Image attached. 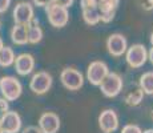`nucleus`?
Wrapping results in <instances>:
<instances>
[{
  "label": "nucleus",
  "instance_id": "nucleus-15",
  "mask_svg": "<svg viewBox=\"0 0 153 133\" xmlns=\"http://www.w3.org/2000/svg\"><path fill=\"white\" fill-rule=\"evenodd\" d=\"M27 33H28V44H39L44 37L43 28L40 27L39 20L33 19L27 24Z\"/></svg>",
  "mask_w": 153,
  "mask_h": 133
},
{
  "label": "nucleus",
  "instance_id": "nucleus-9",
  "mask_svg": "<svg viewBox=\"0 0 153 133\" xmlns=\"http://www.w3.org/2000/svg\"><path fill=\"white\" fill-rule=\"evenodd\" d=\"M119 114L114 109H104L99 114V126L102 133H113L119 129Z\"/></svg>",
  "mask_w": 153,
  "mask_h": 133
},
{
  "label": "nucleus",
  "instance_id": "nucleus-25",
  "mask_svg": "<svg viewBox=\"0 0 153 133\" xmlns=\"http://www.w3.org/2000/svg\"><path fill=\"white\" fill-rule=\"evenodd\" d=\"M10 109V104H8V100H5L4 97H0V114L7 112Z\"/></svg>",
  "mask_w": 153,
  "mask_h": 133
},
{
  "label": "nucleus",
  "instance_id": "nucleus-33",
  "mask_svg": "<svg viewBox=\"0 0 153 133\" xmlns=\"http://www.w3.org/2000/svg\"><path fill=\"white\" fill-rule=\"evenodd\" d=\"M0 133H4L3 132V129H1V125H0Z\"/></svg>",
  "mask_w": 153,
  "mask_h": 133
},
{
  "label": "nucleus",
  "instance_id": "nucleus-4",
  "mask_svg": "<svg viewBox=\"0 0 153 133\" xmlns=\"http://www.w3.org/2000/svg\"><path fill=\"white\" fill-rule=\"evenodd\" d=\"M124 55L126 64L133 69L144 67V64L148 61V49L144 44H133L128 47Z\"/></svg>",
  "mask_w": 153,
  "mask_h": 133
},
{
  "label": "nucleus",
  "instance_id": "nucleus-8",
  "mask_svg": "<svg viewBox=\"0 0 153 133\" xmlns=\"http://www.w3.org/2000/svg\"><path fill=\"white\" fill-rule=\"evenodd\" d=\"M0 125L4 133H19L22 131L23 121L16 111H10L0 114Z\"/></svg>",
  "mask_w": 153,
  "mask_h": 133
},
{
  "label": "nucleus",
  "instance_id": "nucleus-18",
  "mask_svg": "<svg viewBox=\"0 0 153 133\" xmlns=\"http://www.w3.org/2000/svg\"><path fill=\"white\" fill-rule=\"evenodd\" d=\"M15 57H16V55H15L13 49L11 47L3 45V48L0 49V67L8 68V67L13 65Z\"/></svg>",
  "mask_w": 153,
  "mask_h": 133
},
{
  "label": "nucleus",
  "instance_id": "nucleus-16",
  "mask_svg": "<svg viewBox=\"0 0 153 133\" xmlns=\"http://www.w3.org/2000/svg\"><path fill=\"white\" fill-rule=\"evenodd\" d=\"M11 40L16 45H27L28 44V33L27 24H15L11 29Z\"/></svg>",
  "mask_w": 153,
  "mask_h": 133
},
{
  "label": "nucleus",
  "instance_id": "nucleus-24",
  "mask_svg": "<svg viewBox=\"0 0 153 133\" xmlns=\"http://www.w3.org/2000/svg\"><path fill=\"white\" fill-rule=\"evenodd\" d=\"M11 1H12V0H0V15L7 12L11 5Z\"/></svg>",
  "mask_w": 153,
  "mask_h": 133
},
{
  "label": "nucleus",
  "instance_id": "nucleus-1",
  "mask_svg": "<svg viewBox=\"0 0 153 133\" xmlns=\"http://www.w3.org/2000/svg\"><path fill=\"white\" fill-rule=\"evenodd\" d=\"M45 15L48 23L55 28H64L69 22V12L68 8L63 7V5L56 4L55 1H52L51 4L45 5Z\"/></svg>",
  "mask_w": 153,
  "mask_h": 133
},
{
  "label": "nucleus",
  "instance_id": "nucleus-28",
  "mask_svg": "<svg viewBox=\"0 0 153 133\" xmlns=\"http://www.w3.org/2000/svg\"><path fill=\"white\" fill-rule=\"evenodd\" d=\"M143 8L145 11H152L153 10V0H145L143 4Z\"/></svg>",
  "mask_w": 153,
  "mask_h": 133
},
{
  "label": "nucleus",
  "instance_id": "nucleus-6",
  "mask_svg": "<svg viewBox=\"0 0 153 133\" xmlns=\"http://www.w3.org/2000/svg\"><path fill=\"white\" fill-rule=\"evenodd\" d=\"M53 84V79H52L51 73L47 71H39L32 76L31 81H29V89L35 94H45L52 88Z\"/></svg>",
  "mask_w": 153,
  "mask_h": 133
},
{
  "label": "nucleus",
  "instance_id": "nucleus-19",
  "mask_svg": "<svg viewBox=\"0 0 153 133\" xmlns=\"http://www.w3.org/2000/svg\"><path fill=\"white\" fill-rule=\"evenodd\" d=\"M83 11V20L87 25H96L100 23V12L97 7L95 8H87Z\"/></svg>",
  "mask_w": 153,
  "mask_h": 133
},
{
  "label": "nucleus",
  "instance_id": "nucleus-7",
  "mask_svg": "<svg viewBox=\"0 0 153 133\" xmlns=\"http://www.w3.org/2000/svg\"><path fill=\"white\" fill-rule=\"evenodd\" d=\"M108 73H109V68H108L107 63H105V61H101V60H95L88 65L87 80L89 81L91 85L99 87Z\"/></svg>",
  "mask_w": 153,
  "mask_h": 133
},
{
  "label": "nucleus",
  "instance_id": "nucleus-32",
  "mask_svg": "<svg viewBox=\"0 0 153 133\" xmlns=\"http://www.w3.org/2000/svg\"><path fill=\"white\" fill-rule=\"evenodd\" d=\"M3 45H4V43H3L1 37H0V49H1V48H3Z\"/></svg>",
  "mask_w": 153,
  "mask_h": 133
},
{
  "label": "nucleus",
  "instance_id": "nucleus-22",
  "mask_svg": "<svg viewBox=\"0 0 153 133\" xmlns=\"http://www.w3.org/2000/svg\"><path fill=\"white\" fill-rule=\"evenodd\" d=\"M80 7H81V10L95 8V7H97V0H80Z\"/></svg>",
  "mask_w": 153,
  "mask_h": 133
},
{
  "label": "nucleus",
  "instance_id": "nucleus-23",
  "mask_svg": "<svg viewBox=\"0 0 153 133\" xmlns=\"http://www.w3.org/2000/svg\"><path fill=\"white\" fill-rule=\"evenodd\" d=\"M19 133H43V132L40 131L39 126H36V125H28L27 128L22 129Z\"/></svg>",
  "mask_w": 153,
  "mask_h": 133
},
{
  "label": "nucleus",
  "instance_id": "nucleus-31",
  "mask_svg": "<svg viewBox=\"0 0 153 133\" xmlns=\"http://www.w3.org/2000/svg\"><path fill=\"white\" fill-rule=\"evenodd\" d=\"M143 133H153V128H149V129H146V131H144Z\"/></svg>",
  "mask_w": 153,
  "mask_h": 133
},
{
  "label": "nucleus",
  "instance_id": "nucleus-5",
  "mask_svg": "<svg viewBox=\"0 0 153 133\" xmlns=\"http://www.w3.org/2000/svg\"><path fill=\"white\" fill-rule=\"evenodd\" d=\"M60 81L68 91H79L84 85V76L79 69L68 67L61 71Z\"/></svg>",
  "mask_w": 153,
  "mask_h": 133
},
{
  "label": "nucleus",
  "instance_id": "nucleus-2",
  "mask_svg": "<svg viewBox=\"0 0 153 133\" xmlns=\"http://www.w3.org/2000/svg\"><path fill=\"white\" fill-rule=\"evenodd\" d=\"M0 93L8 101H16L23 93V85L15 76L0 77Z\"/></svg>",
  "mask_w": 153,
  "mask_h": 133
},
{
  "label": "nucleus",
  "instance_id": "nucleus-30",
  "mask_svg": "<svg viewBox=\"0 0 153 133\" xmlns=\"http://www.w3.org/2000/svg\"><path fill=\"white\" fill-rule=\"evenodd\" d=\"M149 43H151V45L153 47V32L151 33V37H149Z\"/></svg>",
  "mask_w": 153,
  "mask_h": 133
},
{
  "label": "nucleus",
  "instance_id": "nucleus-17",
  "mask_svg": "<svg viewBox=\"0 0 153 133\" xmlns=\"http://www.w3.org/2000/svg\"><path fill=\"white\" fill-rule=\"evenodd\" d=\"M139 85L141 89H143L144 94L152 96L153 94V71H148V72L143 73L140 76Z\"/></svg>",
  "mask_w": 153,
  "mask_h": 133
},
{
  "label": "nucleus",
  "instance_id": "nucleus-14",
  "mask_svg": "<svg viewBox=\"0 0 153 133\" xmlns=\"http://www.w3.org/2000/svg\"><path fill=\"white\" fill-rule=\"evenodd\" d=\"M120 0H97V10L100 12V22L111 23L114 19Z\"/></svg>",
  "mask_w": 153,
  "mask_h": 133
},
{
  "label": "nucleus",
  "instance_id": "nucleus-3",
  "mask_svg": "<svg viewBox=\"0 0 153 133\" xmlns=\"http://www.w3.org/2000/svg\"><path fill=\"white\" fill-rule=\"evenodd\" d=\"M99 87L101 93L105 97L113 99V97L119 96L121 93L123 87H124V81H123V77L117 72H109Z\"/></svg>",
  "mask_w": 153,
  "mask_h": 133
},
{
  "label": "nucleus",
  "instance_id": "nucleus-29",
  "mask_svg": "<svg viewBox=\"0 0 153 133\" xmlns=\"http://www.w3.org/2000/svg\"><path fill=\"white\" fill-rule=\"evenodd\" d=\"M148 60L151 61V64L153 65V47L148 51Z\"/></svg>",
  "mask_w": 153,
  "mask_h": 133
},
{
  "label": "nucleus",
  "instance_id": "nucleus-34",
  "mask_svg": "<svg viewBox=\"0 0 153 133\" xmlns=\"http://www.w3.org/2000/svg\"><path fill=\"white\" fill-rule=\"evenodd\" d=\"M0 29H1V22H0Z\"/></svg>",
  "mask_w": 153,
  "mask_h": 133
},
{
  "label": "nucleus",
  "instance_id": "nucleus-11",
  "mask_svg": "<svg viewBox=\"0 0 153 133\" xmlns=\"http://www.w3.org/2000/svg\"><path fill=\"white\" fill-rule=\"evenodd\" d=\"M12 17L15 24H28L35 17L33 5L29 1H19L13 7Z\"/></svg>",
  "mask_w": 153,
  "mask_h": 133
},
{
  "label": "nucleus",
  "instance_id": "nucleus-26",
  "mask_svg": "<svg viewBox=\"0 0 153 133\" xmlns=\"http://www.w3.org/2000/svg\"><path fill=\"white\" fill-rule=\"evenodd\" d=\"M52 1H53V0H32V4L36 5V7H42V8H44L45 5L51 4Z\"/></svg>",
  "mask_w": 153,
  "mask_h": 133
},
{
  "label": "nucleus",
  "instance_id": "nucleus-20",
  "mask_svg": "<svg viewBox=\"0 0 153 133\" xmlns=\"http://www.w3.org/2000/svg\"><path fill=\"white\" fill-rule=\"evenodd\" d=\"M143 100H144V92L140 87L136 88V89H133V91H131V92L125 96V103L129 106L140 105L141 103H143Z\"/></svg>",
  "mask_w": 153,
  "mask_h": 133
},
{
  "label": "nucleus",
  "instance_id": "nucleus-21",
  "mask_svg": "<svg viewBox=\"0 0 153 133\" xmlns=\"http://www.w3.org/2000/svg\"><path fill=\"white\" fill-rule=\"evenodd\" d=\"M121 133H143V129L136 124H128L121 129Z\"/></svg>",
  "mask_w": 153,
  "mask_h": 133
},
{
  "label": "nucleus",
  "instance_id": "nucleus-27",
  "mask_svg": "<svg viewBox=\"0 0 153 133\" xmlns=\"http://www.w3.org/2000/svg\"><path fill=\"white\" fill-rule=\"evenodd\" d=\"M53 1L59 5H63V7H65V8H69V7L73 5L75 0H53Z\"/></svg>",
  "mask_w": 153,
  "mask_h": 133
},
{
  "label": "nucleus",
  "instance_id": "nucleus-12",
  "mask_svg": "<svg viewBox=\"0 0 153 133\" xmlns=\"http://www.w3.org/2000/svg\"><path fill=\"white\" fill-rule=\"evenodd\" d=\"M60 125V117L55 112H44L39 117V123H37V126L43 133H57Z\"/></svg>",
  "mask_w": 153,
  "mask_h": 133
},
{
  "label": "nucleus",
  "instance_id": "nucleus-10",
  "mask_svg": "<svg viewBox=\"0 0 153 133\" xmlns=\"http://www.w3.org/2000/svg\"><path fill=\"white\" fill-rule=\"evenodd\" d=\"M107 51L113 57H121L128 48V41L123 33H112L107 39Z\"/></svg>",
  "mask_w": 153,
  "mask_h": 133
},
{
  "label": "nucleus",
  "instance_id": "nucleus-13",
  "mask_svg": "<svg viewBox=\"0 0 153 133\" xmlns=\"http://www.w3.org/2000/svg\"><path fill=\"white\" fill-rule=\"evenodd\" d=\"M13 67L19 76H28L35 69V57L31 53H20L15 57Z\"/></svg>",
  "mask_w": 153,
  "mask_h": 133
}]
</instances>
